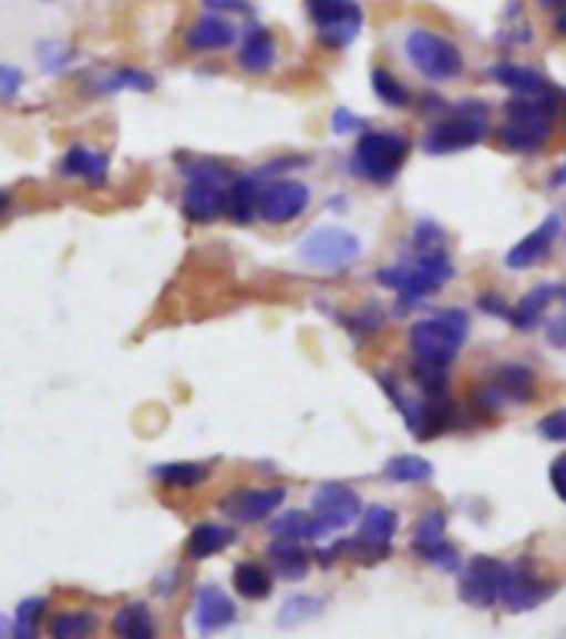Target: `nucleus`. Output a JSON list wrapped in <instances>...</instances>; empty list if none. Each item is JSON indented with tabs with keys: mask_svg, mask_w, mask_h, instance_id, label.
I'll use <instances>...</instances> for the list:
<instances>
[{
	"mask_svg": "<svg viewBox=\"0 0 566 639\" xmlns=\"http://www.w3.org/2000/svg\"><path fill=\"white\" fill-rule=\"evenodd\" d=\"M450 280H453V260L443 250V244L440 247H426V250L413 247V260L397 264V267H383L377 274V284L400 297V303H397L400 313L420 307L423 297L440 293Z\"/></svg>",
	"mask_w": 566,
	"mask_h": 639,
	"instance_id": "obj_1",
	"label": "nucleus"
},
{
	"mask_svg": "<svg viewBox=\"0 0 566 639\" xmlns=\"http://www.w3.org/2000/svg\"><path fill=\"white\" fill-rule=\"evenodd\" d=\"M563 111V91L546 97H510L503 114V127L496 131V141L513 154H539L549 144L553 121Z\"/></svg>",
	"mask_w": 566,
	"mask_h": 639,
	"instance_id": "obj_2",
	"label": "nucleus"
},
{
	"mask_svg": "<svg viewBox=\"0 0 566 639\" xmlns=\"http://www.w3.org/2000/svg\"><path fill=\"white\" fill-rule=\"evenodd\" d=\"M466 337H470V317L463 310H436L410 327V357L413 363L450 370Z\"/></svg>",
	"mask_w": 566,
	"mask_h": 639,
	"instance_id": "obj_3",
	"label": "nucleus"
},
{
	"mask_svg": "<svg viewBox=\"0 0 566 639\" xmlns=\"http://www.w3.org/2000/svg\"><path fill=\"white\" fill-rule=\"evenodd\" d=\"M377 383L393 400L397 413L403 416V423L410 426V433L416 440H433V436L446 433L456 423V406H453L450 393H416V396H410L393 373H377Z\"/></svg>",
	"mask_w": 566,
	"mask_h": 639,
	"instance_id": "obj_4",
	"label": "nucleus"
},
{
	"mask_svg": "<svg viewBox=\"0 0 566 639\" xmlns=\"http://www.w3.org/2000/svg\"><path fill=\"white\" fill-rule=\"evenodd\" d=\"M490 131V107L483 101H460L456 107H446L443 117L426 131L423 151L426 154H456L476 147Z\"/></svg>",
	"mask_w": 566,
	"mask_h": 639,
	"instance_id": "obj_5",
	"label": "nucleus"
},
{
	"mask_svg": "<svg viewBox=\"0 0 566 639\" xmlns=\"http://www.w3.org/2000/svg\"><path fill=\"white\" fill-rule=\"evenodd\" d=\"M410 157V137L397 131H363L353 154L350 171L367 184H393Z\"/></svg>",
	"mask_w": 566,
	"mask_h": 639,
	"instance_id": "obj_6",
	"label": "nucleus"
},
{
	"mask_svg": "<svg viewBox=\"0 0 566 639\" xmlns=\"http://www.w3.org/2000/svg\"><path fill=\"white\" fill-rule=\"evenodd\" d=\"M403 51H407V61L413 64V71L433 84L456 81L463 74V51L456 48V41H450L440 31L413 28L403 41Z\"/></svg>",
	"mask_w": 566,
	"mask_h": 639,
	"instance_id": "obj_7",
	"label": "nucleus"
},
{
	"mask_svg": "<svg viewBox=\"0 0 566 639\" xmlns=\"http://www.w3.org/2000/svg\"><path fill=\"white\" fill-rule=\"evenodd\" d=\"M536 396V377L523 363H500L473 387V406L480 413H500L506 406H523Z\"/></svg>",
	"mask_w": 566,
	"mask_h": 639,
	"instance_id": "obj_8",
	"label": "nucleus"
},
{
	"mask_svg": "<svg viewBox=\"0 0 566 639\" xmlns=\"http://www.w3.org/2000/svg\"><path fill=\"white\" fill-rule=\"evenodd\" d=\"M303 11L317 31V44L327 51L350 48L363 31L360 0H303Z\"/></svg>",
	"mask_w": 566,
	"mask_h": 639,
	"instance_id": "obj_9",
	"label": "nucleus"
},
{
	"mask_svg": "<svg viewBox=\"0 0 566 639\" xmlns=\"http://www.w3.org/2000/svg\"><path fill=\"white\" fill-rule=\"evenodd\" d=\"M297 254L303 264H310L317 270H343L363 257V244L357 234H350L343 227H317L300 240Z\"/></svg>",
	"mask_w": 566,
	"mask_h": 639,
	"instance_id": "obj_10",
	"label": "nucleus"
},
{
	"mask_svg": "<svg viewBox=\"0 0 566 639\" xmlns=\"http://www.w3.org/2000/svg\"><path fill=\"white\" fill-rule=\"evenodd\" d=\"M556 579H546L536 573L529 556H519L513 563H503V583H500V602L510 612H526L543 606L556 592Z\"/></svg>",
	"mask_w": 566,
	"mask_h": 639,
	"instance_id": "obj_11",
	"label": "nucleus"
},
{
	"mask_svg": "<svg viewBox=\"0 0 566 639\" xmlns=\"http://www.w3.org/2000/svg\"><path fill=\"white\" fill-rule=\"evenodd\" d=\"M397 523L400 519H397V513L390 506L363 509L357 536L337 543L340 556L350 553V556H360L363 563H380L383 556H390V546H393V536H397Z\"/></svg>",
	"mask_w": 566,
	"mask_h": 639,
	"instance_id": "obj_12",
	"label": "nucleus"
},
{
	"mask_svg": "<svg viewBox=\"0 0 566 639\" xmlns=\"http://www.w3.org/2000/svg\"><path fill=\"white\" fill-rule=\"evenodd\" d=\"M410 549L423 563H430V566H436L443 573H460L463 569V559H460L456 546L446 543V513L443 509H423V516L413 523Z\"/></svg>",
	"mask_w": 566,
	"mask_h": 639,
	"instance_id": "obj_13",
	"label": "nucleus"
},
{
	"mask_svg": "<svg viewBox=\"0 0 566 639\" xmlns=\"http://www.w3.org/2000/svg\"><path fill=\"white\" fill-rule=\"evenodd\" d=\"M310 513L327 529H347L363 516V503H360V493L350 489L347 483H320L310 496Z\"/></svg>",
	"mask_w": 566,
	"mask_h": 639,
	"instance_id": "obj_14",
	"label": "nucleus"
},
{
	"mask_svg": "<svg viewBox=\"0 0 566 639\" xmlns=\"http://www.w3.org/2000/svg\"><path fill=\"white\" fill-rule=\"evenodd\" d=\"M500 583H503V563L493 556H473L460 569V599L473 609H490L500 602Z\"/></svg>",
	"mask_w": 566,
	"mask_h": 639,
	"instance_id": "obj_15",
	"label": "nucleus"
},
{
	"mask_svg": "<svg viewBox=\"0 0 566 639\" xmlns=\"http://www.w3.org/2000/svg\"><path fill=\"white\" fill-rule=\"evenodd\" d=\"M310 207V187L300 181H270L260 194V217L267 224H290Z\"/></svg>",
	"mask_w": 566,
	"mask_h": 639,
	"instance_id": "obj_16",
	"label": "nucleus"
},
{
	"mask_svg": "<svg viewBox=\"0 0 566 639\" xmlns=\"http://www.w3.org/2000/svg\"><path fill=\"white\" fill-rule=\"evenodd\" d=\"M284 496H287L284 486H247V489H234L230 496H224L220 509L237 523H264L280 509Z\"/></svg>",
	"mask_w": 566,
	"mask_h": 639,
	"instance_id": "obj_17",
	"label": "nucleus"
},
{
	"mask_svg": "<svg viewBox=\"0 0 566 639\" xmlns=\"http://www.w3.org/2000/svg\"><path fill=\"white\" fill-rule=\"evenodd\" d=\"M559 234H563V217H559V214H549L536 230H529L519 244H513V247L506 250L503 264H506L510 270H529V267L543 264V260L549 257V250H553V244H556Z\"/></svg>",
	"mask_w": 566,
	"mask_h": 639,
	"instance_id": "obj_18",
	"label": "nucleus"
},
{
	"mask_svg": "<svg viewBox=\"0 0 566 639\" xmlns=\"http://www.w3.org/2000/svg\"><path fill=\"white\" fill-rule=\"evenodd\" d=\"M194 622H197V629L204 636H214V632H220V629L237 622V606H234V599L220 586L204 583L197 589V599H194Z\"/></svg>",
	"mask_w": 566,
	"mask_h": 639,
	"instance_id": "obj_19",
	"label": "nucleus"
},
{
	"mask_svg": "<svg viewBox=\"0 0 566 639\" xmlns=\"http://www.w3.org/2000/svg\"><path fill=\"white\" fill-rule=\"evenodd\" d=\"M181 210L191 224H214L217 217L227 214V187L224 184H204V181H187Z\"/></svg>",
	"mask_w": 566,
	"mask_h": 639,
	"instance_id": "obj_20",
	"label": "nucleus"
},
{
	"mask_svg": "<svg viewBox=\"0 0 566 639\" xmlns=\"http://www.w3.org/2000/svg\"><path fill=\"white\" fill-rule=\"evenodd\" d=\"M490 81H496L500 87H506L513 97H546V94H556V87L536 71V68H526V64H513V61H500L486 71Z\"/></svg>",
	"mask_w": 566,
	"mask_h": 639,
	"instance_id": "obj_21",
	"label": "nucleus"
},
{
	"mask_svg": "<svg viewBox=\"0 0 566 639\" xmlns=\"http://www.w3.org/2000/svg\"><path fill=\"white\" fill-rule=\"evenodd\" d=\"M184 44L197 54H214V51H227L230 44H237V28L224 18V14H204L197 18L187 34H184Z\"/></svg>",
	"mask_w": 566,
	"mask_h": 639,
	"instance_id": "obj_22",
	"label": "nucleus"
},
{
	"mask_svg": "<svg viewBox=\"0 0 566 639\" xmlns=\"http://www.w3.org/2000/svg\"><path fill=\"white\" fill-rule=\"evenodd\" d=\"M237 64L247 74H270L274 64H277V38H274V31H267L260 24H250L244 31V38H240Z\"/></svg>",
	"mask_w": 566,
	"mask_h": 639,
	"instance_id": "obj_23",
	"label": "nucleus"
},
{
	"mask_svg": "<svg viewBox=\"0 0 566 639\" xmlns=\"http://www.w3.org/2000/svg\"><path fill=\"white\" fill-rule=\"evenodd\" d=\"M61 177H74V181H84L88 187H104L107 184V174H111V161L107 154L101 151H91V147H71L64 157H61Z\"/></svg>",
	"mask_w": 566,
	"mask_h": 639,
	"instance_id": "obj_24",
	"label": "nucleus"
},
{
	"mask_svg": "<svg viewBox=\"0 0 566 639\" xmlns=\"http://www.w3.org/2000/svg\"><path fill=\"white\" fill-rule=\"evenodd\" d=\"M267 529L274 539H327L333 533L313 513H303V509H287V513L270 516Z\"/></svg>",
	"mask_w": 566,
	"mask_h": 639,
	"instance_id": "obj_25",
	"label": "nucleus"
},
{
	"mask_svg": "<svg viewBox=\"0 0 566 639\" xmlns=\"http://www.w3.org/2000/svg\"><path fill=\"white\" fill-rule=\"evenodd\" d=\"M260 181L257 174H244V177H234V184L227 187V217L234 224H254V217L260 214Z\"/></svg>",
	"mask_w": 566,
	"mask_h": 639,
	"instance_id": "obj_26",
	"label": "nucleus"
},
{
	"mask_svg": "<svg viewBox=\"0 0 566 639\" xmlns=\"http://www.w3.org/2000/svg\"><path fill=\"white\" fill-rule=\"evenodd\" d=\"M559 293H563V287H556V284H539V287L526 290V293L516 300V307H513V313H510V323H513L516 330H533V327L543 320V313H546V307L553 303V297H559Z\"/></svg>",
	"mask_w": 566,
	"mask_h": 639,
	"instance_id": "obj_27",
	"label": "nucleus"
},
{
	"mask_svg": "<svg viewBox=\"0 0 566 639\" xmlns=\"http://www.w3.org/2000/svg\"><path fill=\"white\" fill-rule=\"evenodd\" d=\"M267 559H270V566H274V573L277 576H284V579H303L307 576V569H310V553L300 546V539H274L270 546H267Z\"/></svg>",
	"mask_w": 566,
	"mask_h": 639,
	"instance_id": "obj_28",
	"label": "nucleus"
},
{
	"mask_svg": "<svg viewBox=\"0 0 566 639\" xmlns=\"http://www.w3.org/2000/svg\"><path fill=\"white\" fill-rule=\"evenodd\" d=\"M114 632L117 639H154L157 636V622L147 602H127L114 612Z\"/></svg>",
	"mask_w": 566,
	"mask_h": 639,
	"instance_id": "obj_29",
	"label": "nucleus"
},
{
	"mask_svg": "<svg viewBox=\"0 0 566 639\" xmlns=\"http://www.w3.org/2000/svg\"><path fill=\"white\" fill-rule=\"evenodd\" d=\"M234 529L230 526H220V523H200L191 529L187 536V556L191 559H207V556H217L224 553L230 543H234Z\"/></svg>",
	"mask_w": 566,
	"mask_h": 639,
	"instance_id": "obj_30",
	"label": "nucleus"
},
{
	"mask_svg": "<svg viewBox=\"0 0 566 639\" xmlns=\"http://www.w3.org/2000/svg\"><path fill=\"white\" fill-rule=\"evenodd\" d=\"M154 480H161L167 489H197L210 480V466L194 460L164 463V466H154Z\"/></svg>",
	"mask_w": 566,
	"mask_h": 639,
	"instance_id": "obj_31",
	"label": "nucleus"
},
{
	"mask_svg": "<svg viewBox=\"0 0 566 639\" xmlns=\"http://www.w3.org/2000/svg\"><path fill=\"white\" fill-rule=\"evenodd\" d=\"M48 632H51V639H94L97 616L91 609H68L51 619Z\"/></svg>",
	"mask_w": 566,
	"mask_h": 639,
	"instance_id": "obj_32",
	"label": "nucleus"
},
{
	"mask_svg": "<svg viewBox=\"0 0 566 639\" xmlns=\"http://www.w3.org/2000/svg\"><path fill=\"white\" fill-rule=\"evenodd\" d=\"M234 589L244 599H267L274 589V576L260 563H237L234 566Z\"/></svg>",
	"mask_w": 566,
	"mask_h": 639,
	"instance_id": "obj_33",
	"label": "nucleus"
},
{
	"mask_svg": "<svg viewBox=\"0 0 566 639\" xmlns=\"http://www.w3.org/2000/svg\"><path fill=\"white\" fill-rule=\"evenodd\" d=\"M370 87H373L377 101H383V104L393 107V111H403V107L413 104L407 84H403L393 71H387V68H373V71H370Z\"/></svg>",
	"mask_w": 566,
	"mask_h": 639,
	"instance_id": "obj_34",
	"label": "nucleus"
},
{
	"mask_svg": "<svg viewBox=\"0 0 566 639\" xmlns=\"http://www.w3.org/2000/svg\"><path fill=\"white\" fill-rule=\"evenodd\" d=\"M48 609L44 596H31L18 606L11 622V639H41V616Z\"/></svg>",
	"mask_w": 566,
	"mask_h": 639,
	"instance_id": "obj_35",
	"label": "nucleus"
},
{
	"mask_svg": "<svg viewBox=\"0 0 566 639\" xmlns=\"http://www.w3.org/2000/svg\"><path fill=\"white\" fill-rule=\"evenodd\" d=\"M430 476H433V463L423 456H413V453L393 456L387 463V480H393V483H426Z\"/></svg>",
	"mask_w": 566,
	"mask_h": 639,
	"instance_id": "obj_36",
	"label": "nucleus"
},
{
	"mask_svg": "<svg viewBox=\"0 0 566 639\" xmlns=\"http://www.w3.org/2000/svg\"><path fill=\"white\" fill-rule=\"evenodd\" d=\"M323 612V599H317V596H307V592H297V596H290L284 606H280V626L284 629H294V626H303V622H310V619H317Z\"/></svg>",
	"mask_w": 566,
	"mask_h": 639,
	"instance_id": "obj_37",
	"label": "nucleus"
},
{
	"mask_svg": "<svg viewBox=\"0 0 566 639\" xmlns=\"http://www.w3.org/2000/svg\"><path fill=\"white\" fill-rule=\"evenodd\" d=\"M97 91L101 94H117V91H141V94H147V91H154V78L144 74V71H134V68H121L111 78H104Z\"/></svg>",
	"mask_w": 566,
	"mask_h": 639,
	"instance_id": "obj_38",
	"label": "nucleus"
},
{
	"mask_svg": "<svg viewBox=\"0 0 566 639\" xmlns=\"http://www.w3.org/2000/svg\"><path fill=\"white\" fill-rule=\"evenodd\" d=\"M181 174H184V181H204V184H224V187L234 184L230 167L220 161H184Z\"/></svg>",
	"mask_w": 566,
	"mask_h": 639,
	"instance_id": "obj_39",
	"label": "nucleus"
},
{
	"mask_svg": "<svg viewBox=\"0 0 566 639\" xmlns=\"http://www.w3.org/2000/svg\"><path fill=\"white\" fill-rule=\"evenodd\" d=\"M380 327H383V313H380V307H377V303H367L360 313H353V317L347 320V330H350L353 337H370V333H380Z\"/></svg>",
	"mask_w": 566,
	"mask_h": 639,
	"instance_id": "obj_40",
	"label": "nucleus"
},
{
	"mask_svg": "<svg viewBox=\"0 0 566 639\" xmlns=\"http://www.w3.org/2000/svg\"><path fill=\"white\" fill-rule=\"evenodd\" d=\"M536 433L549 443H566V410H553L536 423Z\"/></svg>",
	"mask_w": 566,
	"mask_h": 639,
	"instance_id": "obj_41",
	"label": "nucleus"
},
{
	"mask_svg": "<svg viewBox=\"0 0 566 639\" xmlns=\"http://www.w3.org/2000/svg\"><path fill=\"white\" fill-rule=\"evenodd\" d=\"M24 87V71L11 68V64H0V101H14Z\"/></svg>",
	"mask_w": 566,
	"mask_h": 639,
	"instance_id": "obj_42",
	"label": "nucleus"
},
{
	"mask_svg": "<svg viewBox=\"0 0 566 639\" xmlns=\"http://www.w3.org/2000/svg\"><path fill=\"white\" fill-rule=\"evenodd\" d=\"M68 64H71V51L64 44H44L41 48V68L48 74H61Z\"/></svg>",
	"mask_w": 566,
	"mask_h": 639,
	"instance_id": "obj_43",
	"label": "nucleus"
},
{
	"mask_svg": "<svg viewBox=\"0 0 566 639\" xmlns=\"http://www.w3.org/2000/svg\"><path fill=\"white\" fill-rule=\"evenodd\" d=\"M496 44H500V48H529V44H533V28H529V21H516V28L500 31V34H496Z\"/></svg>",
	"mask_w": 566,
	"mask_h": 639,
	"instance_id": "obj_44",
	"label": "nucleus"
},
{
	"mask_svg": "<svg viewBox=\"0 0 566 639\" xmlns=\"http://www.w3.org/2000/svg\"><path fill=\"white\" fill-rule=\"evenodd\" d=\"M476 307H480L486 317H500V320H510V313H513L510 300H503L500 293H480V297H476Z\"/></svg>",
	"mask_w": 566,
	"mask_h": 639,
	"instance_id": "obj_45",
	"label": "nucleus"
},
{
	"mask_svg": "<svg viewBox=\"0 0 566 639\" xmlns=\"http://www.w3.org/2000/svg\"><path fill=\"white\" fill-rule=\"evenodd\" d=\"M333 131H337V134H360V131H367V124H363V117H357L353 111L340 107V111H333Z\"/></svg>",
	"mask_w": 566,
	"mask_h": 639,
	"instance_id": "obj_46",
	"label": "nucleus"
},
{
	"mask_svg": "<svg viewBox=\"0 0 566 639\" xmlns=\"http://www.w3.org/2000/svg\"><path fill=\"white\" fill-rule=\"evenodd\" d=\"M204 8L210 14H254V8L247 4V0H204Z\"/></svg>",
	"mask_w": 566,
	"mask_h": 639,
	"instance_id": "obj_47",
	"label": "nucleus"
},
{
	"mask_svg": "<svg viewBox=\"0 0 566 639\" xmlns=\"http://www.w3.org/2000/svg\"><path fill=\"white\" fill-rule=\"evenodd\" d=\"M549 486L553 493L566 503V456H556L553 466H549Z\"/></svg>",
	"mask_w": 566,
	"mask_h": 639,
	"instance_id": "obj_48",
	"label": "nucleus"
},
{
	"mask_svg": "<svg viewBox=\"0 0 566 639\" xmlns=\"http://www.w3.org/2000/svg\"><path fill=\"white\" fill-rule=\"evenodd\" d=\"M546 340H549V347L566 350V313L556 317V320H549V327H546Z\"/></svg>",
	"mask_w": 566,
	"mask_h": 639,
	"instance_id": "obj_49",
	"label": "nucleus"
},
{
	"mask_svg": "<svg viewBox=\"0 0 566 639\" xmlns=\"http://www.w3.org/2000/svg\"><path fill=\"white\" fill-rule=\"evenodd\" d=\"M553 34H556V38H566V8L553 14Z\"/></svg>",
	"mask_w": 566,
	"mask_h": 639,
	"instance_id": "obj_50",
	"label": "nucleus"
},
{
	"mask_svg": "<svg viewBox=\"0 0 566 639\" xmlns=\"http://www.w3.org/2000/svg\"><path fill=\"white\" fill-rule=\"evenodd\" d=\"M536 4H539L543 11L556 14V11H563V8H566V0H536Z\"/></svg>",
	"mask_w": 566,
	"mask_h": 639,
	"instance_id": "obj_51",
	"label": "nucleus"
},
{
	"mask_svg": "<svg viewBox=\"0 0 566 639\" xmlns=\"http://www.w3.org/2000/svg\"><path fill=\"white\" fill-rule=\"evenodd\" d=\"M11 210V194L8 190H0V217H4Z\"/></svg>",
	"mask_w": 566,
	"mask_h": 639,
	"instance_id": "obj_52",
	"label": "nucleus"
},
{
	"mask_svg": "<svg viewBox=\"0 0 566 639\" xmlns=\"http://www.w3.org/2000/svg\"><path fill=\"white\" fill-rule=\"evenodd\" d=\"M0 639H11V626H8L4 616H0Z\"/></svg>",
	"mask_w": 566,
	"mask_h": 639,
	"instance_id": "obj_53",
	"label": "nucleus"
},
{
	"mask_svg": "<svg viewBox=\"0 0 566 639\" xmlns=\"http://www.w3.org/2000/svg\"><path fill=\"white\" fill-rule=\"evenodd\" d=\"M556 184H563V187H566V161H563V167H559V174H556Z\"/></svg>",
	"mask_w": 566,
	"mask_h": 639,
	"instance_id": "obj_54",
	"label": "nucleus"
},
{
	"mask_svg": "<svg viewBox=\"0 0 566 639\" xmlns=\"http://www.w3.org/2000/svg\"><path fill=\"white\" fill-rule=\"evenodd\" d=\"M559 297H566V287H563V293H559Z\"/></svg>",
	"mask_w": 566,
	"mask_h": 639,
	"instance_id": "obj_55",
	"label": "nucleus"
}]
</instances>
